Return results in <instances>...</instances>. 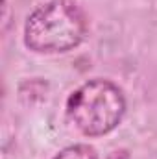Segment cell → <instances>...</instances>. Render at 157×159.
Returning a JSON list of instances; mask_svg holds the SVG:
<instances>
[{"instance_id":"6da1fadb","label":"cell","mask_w":157,"mask_h":159,"mask_svg":"<svg viewBox=\"0 0 157 159\" xmlns=\"http://www.w3.org/2000/svg\"><path fill=\"white\" fill-rule=\"evenodd\" d=\"M87 32V15L76 0H48L28 15L22 43L41 56L67 54L85 41Z\"/></svg>"},{"instance_id":"7a4b0ae2","label":"cell","mask_w":157,"mask_h":159,"mask_svg":"<svg viewBox=\"0 0 157 159\" xmlns=\"http://www.w3.org/2000/svg\"><path fill=\"white\" fill-rule=\"evenodd\" d=\"M126 96L115 81L87 80L67 98V117L83 137L96 139L115 131L126 115Z\"/></svg>"},{"instance_id":"3957f363","label":"cell","mask_w":157,"mask_h":159,"mask_svg":"<svg viewBox=\"0 0 157 159\" xmlns=\"http://www.w3.org/2000/svg\"><path fill=\"white\" fill-rule=\"evenodd\" d=\"M52 159H98V152L87 143H76L59 150Z\"/></svg>"},{"instance_id":"277c9868","label":"cell","mask_w":157,"mask_h":159,"mask_svg":"<svg viewBox=\"0 0 157 159\" xmlns=\"http://www.w3.org/2000/svg\"><path fill=\"white\" fill-rule=\"evenodd\" d=\"M128 157H129V156H128L126 150H117V152H113L107 159H128Z\"/></svg>"}]
</instances>
